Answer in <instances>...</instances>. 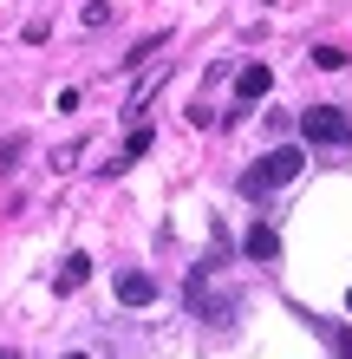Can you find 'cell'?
Listing matches in <instances>:
<instances>
[{"mask_svg":"<svg viewBox=\"0 0 352 359\" xmlns=\"http://www.w3.org/2000/svg\"><path fill=\"white\" fill-rule=\"evenodd\" d=\"M143 151H150V131H143V124H137V131H131V144H124V157H118V163H137Z\"/></svg>","mask_w":352,"mask_h":359,"instance_id":"52a82bcc","label":"cell"},{"mask_svg":"<svg viewBox=\"0 0 352 359\" xmlns=\"http://www.w3.org/2000/svg\"><path fill=\"white\" fill-rule=\"evenodd\" d=\"M248 255H255V262H281V236H274V229H267V222H255V229H248Z\"/></svg>","mask_w":352,"mask_h":359,"instance_id":"277c9868","label":"cell"},{"mask_svg":"<svg viewBox=\"0 0 352 359\" xmlns=\"http://www.w3.org/2000/svg\"><path fill=\"white\" fill-rule=\"evenodd\" d=\"M85 274H92V262H85V255H72L66 268H59V294H72L78 281H85Z\"/></svg>","mask_w":352,"mask_h":359,"instance_id":"8992f818","label":"cell"},{"mask_svg":"<svg viewBox=\"0 0 352 359\" xmlns=\"http://www.w3.org/2000/svg\"><path fill=\"white\" fill-rule=\"evenodd\" d=\"M346 307H352V294H346Z\"/></svg>","mask_w":352,"mask_h":359,"instance_id":"8fae6325","label":"cell"},{"mask_svg":"<svg viewBox=\"0 0 352 359\" xmlns=\"http://www.w3.org/2000/svg\"><path fill=\"white\" fill-rule=\"evenodd\" d=\"M300 170H307V157H300V151H287V144H281V151H267V157H255V163L241 170V196H267V189L294 183Z\"/></svg>","mask_w":352,"mask_h":359,"instance_id":"6da1fadb","label":"cell"},{"mask_svg":"<svg viewBox=\"0 0 352 359\" xmlns=\"http://www.w3.org/2000/svg\"><path fill=\"white\" fill-rule=\"evenodd\" d=\"M300 131H307V144H346V111L339 104H307Z\"/></svg>","mask_w":352,"mask_h":359,"instance_id":"7a4b0ae2","label":"cell"},{"mask_svg":"<svg viewBox=\"0 0 352 359\" xmlns=\"http://www.w3.org/2000/svg\"><path fill=\"white\" fill-rule=\"evenodd\" d=\"M314 66H320V72H339L346 53H339V46H314Z\"/></svg>","mask_w":352,"mask_h":359,"instance_id":"ba28073f","label":"cell"},{"mask_svg":"<svg viewBox=\"0 0 352 359\" xmlns=\"http://www.w3.org/2000/svg\"><path fill=\"white\" fill-rule=\"evenodd\" d=\"M333 353H339V359H352V327H333Z\"/></svg>","mask_w":352,"mask_h":359,"instance_id":"9c48e42d","label":"cell"},{"mask_svg":"<svg viewBox=\"0 0 352 359\" xmlns=\"http://www.w3.org/2000/svg\"><path fill=\"white\" fill-rule=\"evenodd\" d=\"M66 359H85V353H66Z\"/></svg>","mask_w":352,"mask_h":359,"instance_id":"30bf717a","label":"cell"},{"mask_svg":"<svg viewBox=\"0 0 352 359\" xmlns=\"http://www.w3.org/2000/svg\"><path fill=\"white\" fill-rule=\"evenodd\" d=\"M118 301H124V307H150V301H157V281H150L143 268L118 274Z\"/></svg>","mask_w":352,"mask_h":359,"instance_id":"3957f363","label":"cell"},{"mask_svg":"<svg viewBox=\"0 0 352 359\" xmlns=\"http://www.w3.org/2000/svg\"><path fill=\"white\" fill-rule=\"evenodd\" d=\"M267 92H274V72H267V66H241L235 98H267Z\"/></svg>","mask_w":352,"mask_h":359,"instance_id":"5b68a950","label":"cell"}]
</instances>
